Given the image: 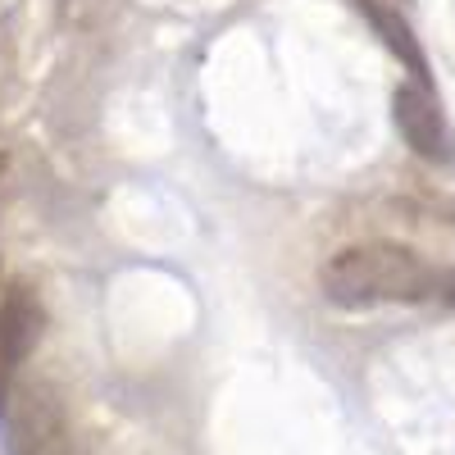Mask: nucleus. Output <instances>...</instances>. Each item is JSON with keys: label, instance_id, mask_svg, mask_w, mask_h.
I'll return each instance as SVG.
<instances>
[{"label": "nucleus", "instance_id": "423d86ee", "mask_svg": "<svg viewBox=\"0 0 455 455\" xmlns=\"http://www.w3.org/2000/svg\"><path fill=\"white\" fill-rule=\"evenodd\" d=\"M437 296L446 300V306H455V269H446V274H437Z\"/></svg>", "mask_w": 455, "mask_h": 455}, {"label": "nucleus", "instance_id": "20e7f679", "mask_svg": "<svg viewBox=\"0 0 455 455\" xmlns=\"http://www.w3.org/2000/svg\"><path fill=\"white\" fill-rule=\"evenodd\" d=\"M392 124L401 132V141L419 156L424 164H455V128L446 124V114L433 96V87L419 83H401L392 92Z\"/></svg>", "mask_w": 455, "mask_h": 455}, {"label": "nucleus", "instance_id": "f257e3e1", "mask_svg": "<svg viewBox=\"0 0 455 455\" xmlns=\"http://www.w3.org/2000/svg\"><path fill=\"white\" fill-rule=\"evenodd\" d=\"M319 291L337 310L419 306L437 291V269L405 242H355L319 264Z\"/></svg>", "mask_w": 455, "mask_h": 455}, {"label": "nucleus", "instance_id": "0eeeda50", "mask_svg": "<svg viewBox=\"0 0 455 455\" xmlns=\"http://www.w3.org/2000/svg\"><path fill=\"white\" fill-rule=\"evenodd\" d=\"M0 178H5V156H0Z\"/></svg>", "mask_w": 455, "mask_h": 455}, {"label": "nucleus", "instance_id": "6e6552de", "mask_svg": "<svg viewBox=\"0 0 455 455\" xmlns=\"http://www.w3.org/2000/svg\"><path fill=\"white\" fill-rule=\"evenodd\" d=\"M392 5H405V0H392Z\"/></svg>", "mask_w": 455, "mask_h": 455}, {"label": "nucleus", "instance_id": "f03ea898", "mask_svg": "<svg viewBox=\"0 0 455 455\" xmlns=\"http://www.w3.org/2000/svg\"><path fill=\"white\" fill-rule=\"evenodd\" d=\"M0 442H5V455H78L68 401L51 378L14 383L0 410Z\"/></svg>", "mask_w": 455, "mask_h": 455}, {"label": "nucleus", "instance_id": "7ed1b4c3", "mask_svg": "<svg viewBox=\"0 0 455 455\" xmlns=\"http://www.w3.org/2000/svg\"><path fill=\"white\" fill-rule=\"evenodd\" d=\"M46 328V310H42V291L28 278H10L0 291V410H5L14 383L23 378L28 355L36 351Z\"/></svg>", "mask_w": 455, "mask_h": 455}, {"label": "nucleus", "instance_id": "39448f33", "mask_svg": "<svg viewBox=\"0 0 455 455\" xmlns=\"http://www.w3.org/2000/svg\"><path fill=\"white\" fill-rule=\"evenodd\" d=\"M351 5L364 14V23L383 36V46L401 60V68L410 73V83L419 87H433V73H428V55L419 46V36H414L410 19L401 14V5H392V0H351Z\"/></svg>", "mask_w": 455, "mask_h": 455}]
</instances>
